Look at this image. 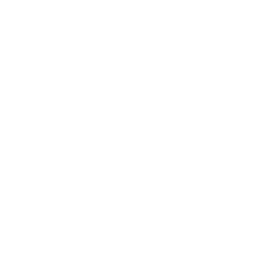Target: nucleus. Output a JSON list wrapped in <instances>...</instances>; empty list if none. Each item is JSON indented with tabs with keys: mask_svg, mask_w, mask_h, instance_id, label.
Listing matches in <instances>:
<instances>
[]
</instances>
